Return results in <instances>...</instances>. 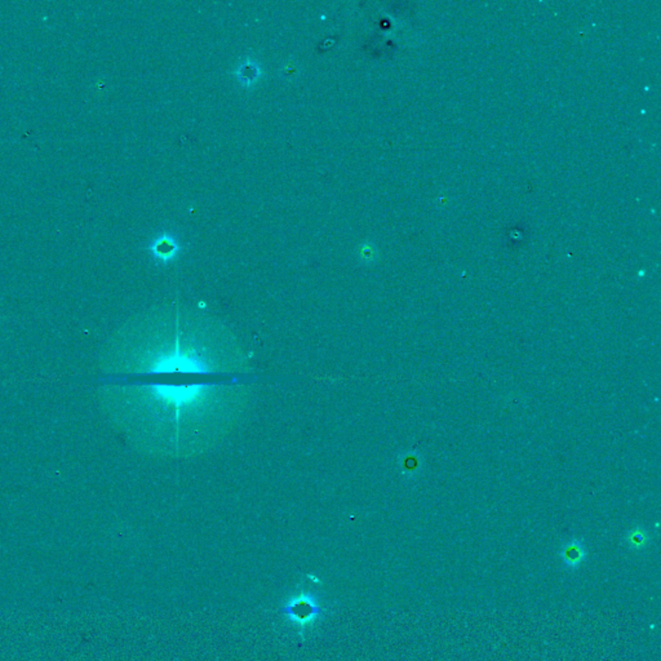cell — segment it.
I'll list each match as a JSON object with an SVG mask.
<instances>
[{"label": "cell", "mask_w": 661, "mask_h": 661, "mask_svg": "<svg viewBox=\"0 0 661 661\" xmlns=\"http://www.w3.org/2000/svg\"><path fill=\"white\" fill-rule=\"evenodd\" d=\"M320 596L314 590H301L297 594L291 596L279 607V612L287 618V621L302 631L311 627L320 616L324 613V609L320 606Z\"/></svg>", "instance_id": "1"}, {"label": "cell", "mask_w": 661, "mask_h": 661, "mask_svg": "<svg viewBox=\"0 0 661 661\" xmlns=\"http://www.w3.org/2000/svg\"><path fill=\"white\" fill-rule=\"evenodd\" d=\"M399 468L402 474L408 479H415L423 473V459L417 451H406L399 456Z\"/></svg>", "instance_id": "2"}, {"label": "cell", "mask_w": 661, "mask_h": 661, "mask_svg": "<svg viewBox=\"0 0 661 661\" xmlns=\"http://www.w3.org/2000/svg\"><path fill=\"white\" fill-rule=\"evenodd\" d=\"M151 251L156 258L167 262L175 258L178 252V244L174 238L168 234L158 238L151 246Z\"/></svg>", "instance_id": "3"}, {"label": "cell", "mask_w": 661, "mask_h": 661, "mask_svg": "<svg viewBox=\"0 0 661 661\" xmlns=\"http://www.w3.org/2000/svg\"><path fill=\"white\" fill-rule=\"evenodd\" d=\"M560 554L568 567H576L585 558V549L578 540H572L565 545Z\"/></svg>", "instance_id": "4"}, {"label": "cell", "mask_w": 661, "mask_h": 661, "mask_svg": "<svg viewBox=\"0 0 661 661\" xmlns=\"http://www.w3.org/2000/svg\"><path fill=\"white\" fill-rule=\"evenodd\" d=\"M258 75H260V67H258V63L253 61L242 63L237 72L239 81L244 85H251L252 83L256 82Z\"/></svg>", "instance_id": "5"}, {"label": "cell", "mask_w": 661, "mask_h": 661, "mask_svg": "<svg viewBox=\"0 0 661 661\" xmlns=\"http://www.w3.org/2000/svg\"><path fill=\"white\" fill-rule=\"evenodd\" d=\"M646 540H647V535H646V532H644L640 527L633 529V531H630L629 535H628V541H629L631 547H643L644 543H646Z\"/></svg>", "instance_id": "6"}]
</instances>
